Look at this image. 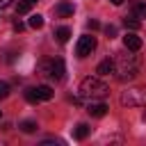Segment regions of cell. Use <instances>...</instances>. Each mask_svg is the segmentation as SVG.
Listing matches in <instances>:
<instances>
[{"label":"cell","mask_w":146,"mask_h":146,"mask_svg":"<svg viewBox=\"0 0 146 146\" xmlns=\"http://www.w3.org/2000/svg\"><path fill=\"white\" fill-rule=\"evenodd\" d=\"M0 119H2V112H0Z\"/></svg>","instance_id":"cell-28"},{"label":"cell","mask_w":146,"mask_h":146,"mask_svg":"<svg viewBox=\"0 0 146 146\" xmlns=\"http://www.w3.org/2000/svg\"><path fill=\"white\" fill-rule=\"evenodd\" d=\"M94 50H96V39L89 36V34L80 36V41H78V46H75V55H78V57H89Z\"/></svg>","instance_id":"cell-4"},{"label":"cell","mask_w":146,"mask_h":146,"mask_svg":"<svg viewBox=\"0 0 146 146\" xmlns=\"http://www.w3.org/2000/svg\"><path fill=\"white\" fill-rule=\"evenodd\" d=\"M64 73H66V66H64V59H52L50 62V73H48V78H52V80H62L64 78Z\"/></svg>","instance_id":"cell-6"},{"label":"cell","mask_w":146,"mask_h":146,"mask_svg":"<svg viewBox=\"0 0 146 146\" xmlns=\"http://www.w3.org/2000/svg\"><path fill=\"white\" fill-rule=\"evenodd\" d=\"M87 27H89V30H98V27H100V23H98L96 18H91V21H87Z\"/></svg>","instance_id":"cell-22"},{"label":"cell","mask_w":146,"mask_h":146,"mask_svg":"<svg viewBox=\"0 0 146 146\" xmlns=\"http://www.w3.org/2000/svg\"><path fill=\"white\" fill-rule=\"evenodd\" d=\"M7 96H9V84L7 82H0V100L7 98Z\"/></svg>","instance_id":"cell-21"},{"label":"cell","mask_w":146,"mask_h":146,"mask_svg":"<svg viewBox=\"0 0 146 146\" xmlns=\"http://www.w3.org/2000/svg\"><path fill=\"white\" fill-rule=\"evenodd\" d=\"M139 57L137 55H130V50H128V55H119L116 57V62H114V73H116V80H121V82H128V80H135L137 78V73H139Z\"/></svg>","instance_id":"cell-1"},{"label":"cell","mask_w":146,"mask_h":146,"mask_svg":"<svg viewBox=\"0 0 146 146\" xmlns=\"http://www.w3.org/2000/svg\"><path fill=\"white\" fill-rule=\"evenodd\" d=\"M96 73L98 75H110V73H114V59H103L100 64H98V68H96Z\"/></svg>","instance_id":"cell-9"},{"label":"cell","mask_w":146,"mask_h":146,"mask_svg":"<svg viewBox=\"0 0 146 146\" xmlns=\"http://www.w3.org/2000/svg\"><path fill=\"white\" fill-rule=\"evenodd\" d=\"M107 105L103 103V100H89V105H87V112L91 114V116H96V119H100V116H105L107 114Z\"/></svg>","instance_id":"cell-7"},{"label":"cell","mask_w":146,"mask_h":146,"mask_svg":"<svg viewBox=\"0 0 146 146\" xmlns=\"http://www.w3.org/2000/svg\"><path fill=\"white\" fill-rule=\"evenodd\" d=\"M11 5V0H0V9H5V7H9Z\"/></svg>","instance_id":"cell-24"},{"label":"cell","mask_w":146,"mask_h":146,"mask_svg":"<svg viewBox=\"0 0 146 146\" xmlns=\"http://www.w3.org/2000/svg\"><path fill=\"white\" fill-rule=\"evenodd\" d=\"M89 132H91V128H89L87 123H78V125H75V130H73V137L82 141V139H87V137H89Z\"/></svg>","instance_id":"cell-10"},{"label":"cell","mask_w":146,"mask_h":146,"mask_svg":"<svg viewBox=\"0 0 146 146\" xmlns=\"http://www.w3.org/2000/svg\"><path fill=\"white\" fill-rule=\"evenodd\" d=\"M105 36L107 39H114L116 36V25H105Z\"/></svg>","instance_id":"cell-20"},{"label":"cell","mask_w":146,"mask_h":146,"mask_svg":"<svg viewBox=\"0 0 146 146\" xmlns=\"http://www.w3.org/2000/svg\"><path fill=\"white\" fill-rule=\"evenodd\" d=\"M121 105L125 107H144L146 105V87H132L121 94Z\"/></svg>","instance_id":"cell-3"},{"label":"cell","mask_w":146,"mask_h":146,"mask_svg":"<svg viewBox=\"0 0 146 146\" xmlns=\"http://www.w3.org/2000/svg\"><path fill=\"white\" fill-rule=\"evenodd\" d=\"M110 2H112V5H116V7H119V5H123V0H110Z\"/></svg>","instance_id":"cell-25"},{"label":"cell","mask_w":146,"mask_h":146,"mask_svg":"<svg viewBox=\"0 0 146 146\" xmlns=\"http://www.w3.org/2000/svg\"><path fill=\"white\" fill-rule=\"evenodd\" d=\"M55 36H57V41H59V43H66V41H68V36H71V30H68L66 25H62V27H57Z\"/></svg>","instance_id":"cell-14"},{"label":"cell","mask_w":146,"mask_h":146,"mask_svg":"<svg viewBox=\"0 0 146 146\" xmlns=\"http://www.w3.org/2000/svg\"><path fill=\"white\" fill-rule=\"evenodd\" d=\"M23 94H25V100L27 103H39V96H36V89L34 87H27Z\"/></svg>","instance_id":"cell-18"},{"label":"cell","mask_w":146,"mask_h":146,"mask_svg":"<svg viewBox=\"0 0 146 146\" xmlns=\"http://www.w3.org/2000/svg\"><path fill=\"white\" fill-rule=\"evenodd\" d=\"M18 128H21V132H25V135H32V132H36V121H32V119H27V121H21L18 123Z\"/></svg>","instance_id":"cell-12"},{"label":"cell","mask_w":146,"mask_h":146,"mask_svg":"<svg viewBox=\"0 0 146 146\" xmlns=\"http://www.w3.org/2000/svg\"><path fill=\"white\" fill-rule=\"evenodd\" d=\"M30 7H32V5H30L27 0H23V2H18V5H16V14H27V11H30Z\"/></svg>","instance_id":"cell-19"},{"label":"cell","mask_w":146,"mask_h":146,"mask_svg":"<svg viewBox=\"0 0 146 146\" xmlns=\"http://www.w3.org/2000/svg\"><path fill=\"white\" fill-rule=\"evenodd\" d=\"M27 2H30V5H34V2H39V0H27Z\"/></svg>","instance_id":"cell-26"},{"label":"cell","mask_w":146,"mask_h":146,"mask_svg":"<svg viewBox=\"0 0 146 146\" xmlns=\"http://www.w3.org/2000/svg\"><path fill=\"white\" fill-rule=\"evenodd\" d=\"M50 62H52V59H41V62L36 64V71H39L41 75H48V73H50Z\"/></svg>","instance_id":"cell-17"},{"label":"cell","mask_w":146,"mask_h":146,"mask_svg":"<svg viewBox=\"0 0 146 146\" xmlns=\"http://www.w3.org/2000/svg\"><path fill=\"white\" fill-rule=\"evenodd\" d=\"M14 30H16V32H23V30H25L23 21H14Z\"/></svg>","instance_id":"cell-23"},{"label":"cell","mask_w":146,"mask_h":146,"mask_svg":"<svg viewBox=\"0 0 146 146\" xmlns=\"http://www.w3.org/2000/svg\"><path fill=\"white\" fill-rule=\"evenodd\" d=\"M30 27L41 30V27H43V16H41V14H32V16H30Z\"/></svg>","instance_id":"cell-16"},{"label":"cell","mask_w":146,"mask_h":146,"mask_svg":"<svg viewBox=\"0 0 146 146\" xmlns=\"http://www.w3.org/2000/svg\"><path fill=\"white\" fill-rule=\"evenodd\" d=\"M141 36H137L135 32H128L125 36H123V46H125V50H130V52H137V50H141Z\"/></svg>","instance_id":"cell-5"},{"label":"cell","mask_w":146,"mask_h":146,"mask_svg":"<svg viewBox=\"0 0 146 146\" xmlns=\"http://www.w3.org/2000/svg\"><path fill=\"white\" fill-rule=\"evenodd\" d=\"M132 16L139 18V21H144V18H146V2H137V5L132 7Z\"/></svg>","instance_id":"cell-15"},{"label":"cell","mask_w":146,"mask_h":146,"mask_svg":"<svg viewBox=\"0 0 146 146\" xmlns=\"http://www.w3.org/2000/svg\"><path fill=\"white\" fill-rule=\"evenodd\" d=\"M144 107H146V105H144ZM144 119H146V110H144Z\"/></svg>","instance_id":"cell-27"},{"label":"cell","mask_w":146,"mask_h":146,"mask_svg":"<svg viewBox=\"0 0 146 146\" xmlns=\"http://www.w3.org/2000/svg\"><path fill=\"white\" fill-rule=\"evenodd\" d=\"M34 89H36L39 100H50V98H52V89H50L48 84H39V87H34Z\"/></svg>","instance_id":"cell-11"},{"label":"cell","mask_w":146,"mask_h":146,"mask_svg":"<svg viewBox=\"0 0 146 146\" xmlns=\"http://www.w3.org/2000/svg\"><path fill=\"white\" fill-rule=\"evenodd\" d=\"M123 25H125L128 30H132V32H135V30H139V27H141V21H139V18H135V16H125V18H123Z\"/></svg>","instance_id":"cell-13"},{"label":"cell","mask_w":146,"mask_h":146,"mask_svg":"<svg viewBox=\"0 0 146 146\" xmlns=\"http://www.w3.org/2000/svg\"><path fill=\"white\" fill-rule=\"evenodd\" d=\"M73 11H75V7L71 2H59L55 7V16H59V18H68V16H73Z\"/></svg>","instance_id":"cell-8"},{"label":"cell","mask_w":146,"mask_h":146,"mask_svg":"<svg viewBox=\"0 0 146 146\" xmlns=\"http://www.w3.org/2000/svg\"><path fill=\"white\" fill-rule=\"evenodd\" d=\"M110 94V87L100 80V78H84L82 82H80V96L82 98H87V100H100V98H105Z\"/></svg>","instance_id":"cell-2"}]
</instances>
